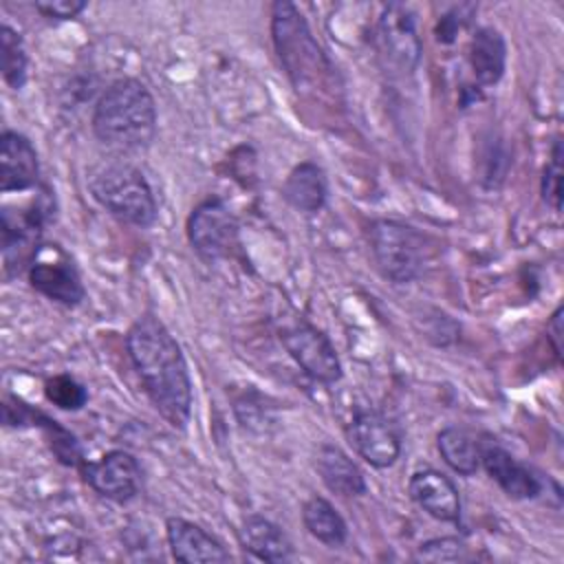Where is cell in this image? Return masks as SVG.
Wrapping results in <instances>:
<instances>
[{"label":"cell","instance_id":"22","mask_svg":"<svg viewBox=\"0 0 564 564\" xmlns=\"http://www.w3.org/2000/svg\"><path fill=\"white\" fill-rule=\"evenodd\" d=\"M302 522L304 529L322 544L330 549H339L348 540V524L341 513L322 496H311L302 505Z\"/></svg>","mask_w":564,"mask_h":564},{"label":"cell","instance_id":"4","mask_svg":"<svg viewBox=\"0 0 564 564\" xmlns=\"http://www.w3.org/2000/svg\"><path fill=\"white\" fill-rule=\"evenodd\" d=\"M93 198L117 220L132 227H152L159 216L156 198L141 170L126 161H106L90 170Z\"/></svg>","mask_w":564,"mask_h":564},{"label":"cell","instance_id":"3","mask_svg":"<svg viewBox=\"0 0 564 564\" xmlns=\"http://www.w3.org/2000/svg\"><path fill=\"white\" fill-rule=\"evenodd\" d=\"M271 37L284 73L297 93L317 88L333 77L330 59L293 2L278 0L271 4Z\"/></svg>","mask_w":564,"mask_h":564},{"label":"cell","instance_id":"28","mask_svg":"<svg viewBox=\"0 0 564 564\" xmlns=\"http://www.w3.org/2000/svg\"><path fill=\"white\" fill-rule=\"evenodd\" d=\"M509 152L500 139H487L482 159H480V183L487 189H498L509 170Z\"/></svg>","mask_w":564,"mask_h":564},{"label":"cell","instance_id":"16","mask_svg":"<svg viewBox=\"0 0 564 564\" xmlns=\"http://www.w3.org/2000/svg\"><path fill=\"white\" fill-rule=\"evenodd\" d=\"M165 538L170 553L176 562L185 564H203V562H229L231 555L227 549L207 533L200 524L185 520L181 516H172L165 520Z\"/></svg>","mask_w":564,"mask_h":564},{"label":"cell","instance_id":"26","mask_svg":"<svg viewBox=\"0 0 564 564\" xmlns=\"http://www.w3.org/2000/svg\"><path fill=\"white\" fill-rule=\"evenodd\" d=\"M234 412L242 427L251 432L264 434L267 427L273 423V408L267 405V397L256 392V390H245L236 401H234Z\"/></svg>","mask_w":564,"mask_h":564},{"label":"cell","instance_id":"15","mask_svg":"<svg viewBox=\"0 0 564 564\" xmlns=\"http://www.w3.org/2000/svg\"><path fill=\"white\" fill-rule=\"evenodd\" d=\"M408 494L427 516L441 522H458L460 518V494L449 476L438 469H416L408 480Z\"/></svg>","mask_w":564,"mask_h":564},{"label":"cell","instance_id":"18","mask_svg":"<svg viewBox=\"0 0 564 564\" xmlns=\"http://www.w3.org/2000/svg\"><path fill=\"white\" fill-rule=\"evenodd\" d=\"M238 535L242 549L262 562H286L293 557V544L289 535L280 524L260 513L245 516Z\"/></svg>","mask_w":564,"mask_h":564},{"label":"cell","instance_id":"32","mask_svg":"<svg viewBox=\"0 0 564 564\" xmlns=\"http://www.w3.org/2000/svg\"><path fill=\"white\" fill-rule=\"evenodd\" d=\"M546 337L553 346V352L555 357H560L562 352V346H560V339H562V306H557L549 319V326H546Z\"/></svg>","mask_w":564,"mask_h":564},{"label":"cell","instance_id":"17","mask_svg":"<svg viewBox=\"0 0 564 564\" xmlns=\"http://www.w3.org/2000/svg\"><path fill=\"white\" fill-rule=\"evenodd\" d=\"M315 469L324 487L337 496L352 498V496H364L368 491V485L359 465L341 447L333 443L319 445L315 454Z\"/></svg>","mask_w":564,"mask_h":564},{"label":"cell","instance_id":"31","mask_svg":"<svg viewBox=\"0 0 564 564\" xmlns=\"http://www.w3.org/2000/svg\"><path fill=\"white\" fill-rule=\"evenodd\" d=\"M465 9H467V4H456L445 15L438 18V22L434 26V33H436V40L441 44H452L456 40L458 29L463 26V20H465V15H463Z\"/></svg>","mask_w":564,"mask_h":564},{"label":"cell","instance_id":"23","mask_svg":"<svg viewBox=\"0 0 564 564\" xmlns=\"http://www.w3.org/2000/svg\"><path fill=\"white\" fill-rule=\"evenodd\" d=\"M0 59L4 84L13 90H22L29 79V55L22 35L7 22L0 26Z\"/></svg>","mask_w":564,"mask_h":564},{"label":"cell","instance_id":"6","mask_svg":"<svg viewBox=\"0 0 564 564\" xmlns=\"http://www.w3.org/2000/svg\"><path fill=\"white\" fill-rule=\"evenodd\" d=\"M368 242L386 280L408 284L423 273L427 262V240L412 225L377 218L368 227Z\"/></svg>","mask_w":564,"mask_h":564},{"label":"cell","instance_id":"7","mask_svg":"<svg viewBox=\"0 0 564 564\" xmlns=\"http://www.w3.org/2000/svg\"><path fill=\"white\" fill-rule=\"evenodd\" d=\"M185 231L194 253L209 264L231 258L240 238L238 218L218 196H209L192 209Z\"/></svg>","mask_w":564,"mask_h":564},{"label":"cell","instance_id":"24","mask_svg":"<svg viewBox=\"0 0 564 564\" xmlns=\"http://www.w3.org/2000/svg\"><path fill=\"white\" fill-rule=\"evenodd\" d=\"M31 425L40 427V430L46 434L48 447H51V452L55 454V458H57L62 465H66V467H77V469L82 467V463L86 460V458H84V452H82V445H79V441H77L64 425H59L55 419L46 416V414L40 412V410L33 412Z\"/></svg>","mask_w":564,"mask_h":564},{"label":"cell","instance_id":"1","mask_svg":"<svg viewBox=\"0 0 564 564\" xmlns=\"http://www.w3.org/2000/svg\"><path fill=\"white\" fill-rule=\"evenodd\" d=\"M126 348L154 410L174 430H187L194 401L192 377L170 328L156 315L143 313L130 324Z\"/></svg>","mask_w":564,"mask_h":564},{"label":"cell","instance_id":"25","mask_svg":"<svg viewBox=\"0 0 564 564\" xmlns=\"http://www.w3.org/2000/svg\"><path fill=\"white\" fill-rule=\"evenodd\" d=\"M44 397L59 410L77 412L88 403V390L75 377L62 372L44 381Z\"/></svg>","mask_w":564,"mask_h":564},{"label":"cell","instance_id":"19","mask_svg":"<svg viewBox=\"0 0 564 564\" xmlns=\"http://www.w3.org/2000/svg\"><path fill=\"white\" fill-rule=\"evenodd\" d=\"M282 198L302 214H317L328 200V181L315 161L297 163L282 185Z\"/></svg>","mask_w":564,"mask_h":564},{"label":"cell","instance_id":"27","mask_svg":"<svg viewBox=\"0 0 564 564\" xmlns=\"http://www.w3.org/2000/svg\"><path fill=\"white\" fill-rule=\"evenodd\" d=\"M414 560L419 562H467L471 560L469 546L456 535L432 538L419 544Z\"/></svg>","mask_w":564,"mask_h":564},{"label":"cell","instance_id":"21","mask_svg":"<svg viewBox=\"0 0 564 564\" xmlns=\"http://www.w3.org/2000/svg\"><path fill=\"white\" fill-rule=\"evenodd\" d=\"M436 447L441 458L460 476H474L480 469V449L478 441L467 427L447 425L436 436Z\"/></svg>","mask_w":564,"mask_h":564},{"label":"cell","instance_id":"29","mask_svg":"<svg viewBox=\"0 0 564 564\" xmlns=\"http://www.w3.org/2000/svg\"><path fill=\"white\" fill-rule=\"evenodd\" d=\"M540 194H542V200L553 212L562 209V141H560V137L553 141L551 154H549L546 165L542 170Z\"/></svg>","mask_w":564,"mask_h":564},{"label":"cell","instance_id":"8","mask_svg":"<svg viewBox=\"0 0 564 564\" xmlns=\"http://www.w3.org/2000/svg\"><path fill=\"white\" fill-rule=\"evenodd\" d=\"M280 341L291 355V359L315 381L324 386H333L344 377V368L339 355L317 326L306 319H295L280 328Z\"/></svg>","mask_w":564,"mask_h":564},{"label":"cell","instance_id":"13","mask_svg":"<svg viewBox=\"0 0 564 564\" xmlns=\"http://www.w3.org/2000/svg\"><path fill=\"white\" fill-rule=\"evenodd\" d=\"M480 467L511 500H533L542 494L540 476L494 441L482 443Z\"/></svg>","mask_w":564,"mask_h":564},{"label":"cell","instance_id":"2","mask_svg":"<svg viewBox=\"0 0 564 564\" xmlns=\"http://www.w3.org/2000/svg\"><path fill=\"white\" fill-rule=\"evenodd\" d=\"M90 128L115 152L145 150L156 137V101L143 82L115 79L95 101Z\"/></svg>","mask_w":564,"mask_h":564},{"label":"cell","instance_id":"9","mask_svg":"<svg viewBox=\"0 0 564 564\" xmlns=\"http://www.w3.org/2000/svg\"><path fill=\"white\" fill-rule=\"evenodd\" d=\"M379 53L386 64L401 75L416 70L423 44L416 31V15L408 4L390 2L383 7L377 22Z\"/></svg>","mask_w":564,"mask_h":564},{"label":"cell","instance_id":"12","mask_svg":"<svg viewBox=\"0 0 564 564\" xmlns=\"http://www.w3.org/2000/svg\"><path fill=\"white\" fill-rule=\"evenodd\" d=\"M79 471L95 494L117 505L134 500L141 491L139 460L126 449H110L99 460H84Z\"/></svg>","mask_w":564,"mask_h":564},{"label":"cell","instance_id":"14","mask_svg":"<svg viewBox=\"0 0 564 564\" xmlns=\"http://www.w3.org/2000/svg\"><path fill=\"white\" fill-rule=\"evenodd\" d=\"M40 181L37 150L31 139L15 130L0 137V192H26Z\"/></svg>","mask_w":564,"mask_h":564},{"label":"cell","instance_id":"5","mask_svg":"<svg viewBox=\"0 0 564 564\" xmlns=\"http://www.w3.org/2000/svg\"><path fill=\"white\" fill-rule=\"evenodd\" d=\"M55 218V198L48 187H42L40 194L31 198L26 207L4 205L0 212V249L4 275L13 278L22 271H29L37 258L42 245L40 238L44 227Z\"/></svg>","mask_w":564,"mask_h":564},{"label":"cell","instance_id":"10","mask_svg":"<svg viewBox=\"0 0 564 564\" xmlns=\"http://www.w3.org/2000/svg\"><path fill=\"white\" fill-rule=\"evenodd\" d=\"M346 441L375 469L392 467L401 456V434L397 425L377 410H357L346 423Z\"/></svg>","mask_w":564,"mask_h":564},{"label":"cell","instance_id":"11","mask_svg":"<svg viewBox=\"0 0 564 564\" xmlns=\"http://www.w3.org/2000/svg\"><path fill=\"white\" fill-rule=\"evenodd\" d=\"M26 275H29V284L40 295H44L46 300L59 306L75 308L86 297V289L77 267L66 256V251H62L57 245L42 247L37 258L29 267Z\"/></svg>","mask_w":564,"mask_h":564},{"label":"cell","instance_id":"20","mask_svg":"<svg viewBox=\"0 0 564 564\" xmlns=\"http://www.w3.org/2000/svg\"><path fill=\"white\" fill-rule=\"evenodd\" d=\"M469 66L478 86H496L507 68V42L494 26H480L469 42Z\"/></svg>","mask_w":564,"mask_h":564},{"label":"cell","instance_id":"30","mask_svg":"<svg viewBox=\"0 0 564 564\" xmlns=\"http://www.w3.org/2000/svg\"><path fill=\"white\" fill-rule=\"evenodd\" d=\"M33 7L42 18L73 20L88 7V2L86 0H35Z\"/></svg>","mask_w":564,"mask_h":564}]
</instances>
